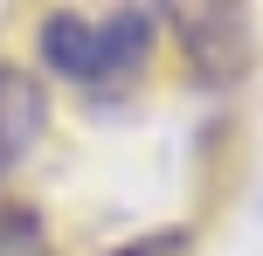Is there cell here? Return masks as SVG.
I'll return each instance as SVG.
<instances>
[{
	"instance_id": "6da1fadb",
	"label": "cell",
	"mask_w": 263,
	"mask_h": 256,
	"mask_svg": "<svg viewBox=\"0 0 263 256\" xmlns=\"http://www.w3.org/2000/svg\"><path fill=\"white\" fill-rule=\"evenodd\" d=\"M166 14L118 7V14H42V63L77 90H125L153 63V42Z\"/></svg>"
},
{
	"instance_id": "7a4b0ae2",
	"label": "cell",
	"mask_w": 263,
	"mask_h": 256,
	"mask_svg": "<svg viewBox=\"0 0 263 256\" xmlns=\"http://www.w3.org/2000/svg\"><path fill=\"white\" fill-rule=\"evenodd\" d=\"M166 21H173V42H180L194 83L229 90V83H242L256 69V28L242 7H173Z\"/></svg>"
},
{
	"instance_id": "3957f363",
	"label": "cell",
	"mask_w": 263,
	"mask_h": 256,
	"mask_svg": "<svg viewBox=\"0 0 263 256\" xmlns=\"http://www.w3.org/2000/svg\"><path fill=\"white\" fill-rule=\"evenodd\" d=\"M42 125H49V97H42V83L28 76V69L0 63V180L35 152Z\"/></svg>"
},
{
	"instance_id": "277c9868",
	"label": "cell",
	"mask_w": 263,
	"mask_h": 256,
	"mask_svg": "<svg viewBox=\"0 0 263 256\" xmlns=\"http://www.w3.org/2000/svg\"><path fill=\"white\" fill-rule=\"evenodd\" d=\"M0 256H55L35 208H0Z\"/></svg>"
},
{
	"instance_id": "5b68a950",
	"label": "cell",
	"mask_w": 263,
	"mask_h": 256,
	"mask_svg": "<svg viewBox=\"0 0 263 256\" xmlns=\"http://www.w3.org/2000/svg\"><path fill=\"white\" fill-rule=\"evenodd\" d=\"M111 256H194V235H187V229H153V235L118 243Z\"/></svg>"
}]
</instances>
